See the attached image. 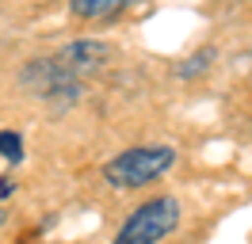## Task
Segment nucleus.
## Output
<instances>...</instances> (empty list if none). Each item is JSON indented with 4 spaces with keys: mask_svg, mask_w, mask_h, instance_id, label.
<instances>
[{
    "mask_svg": "<svg viewBox=\"0 0 252 244\" xmlns=\"http://www.w3.org/2000/svg\"><path fill=\"white\" fill-rule=\"evenodd\" d=\"M172 164H176L172 145H134V149L115 152L107 164H103V180L115 191H138V187L157 183Z\"/></svg>",
    "mask_w": 252,
    "mask_h": 244,
    "instance_id": "obj_1",
    "label": "nucleus"
},
{
    "mask_svg": "<svg viewBox=\"0 0 252 244\" xmlns=\"http://www.w3.org/2000/svg\"><path fill=\"white\" fill-rule=\"evenodd\" d=\"M180 229V198L157 195L145 198L138 210L126 214V221L119 225L111 244H160Z\"/></svg>",
    "mask_w": 252,
    "mask_h": 244,
    "instance_id": "obj_2",
    "label": "nucleus"
},
{
    "mask_svg": "<svg viewBox=\"0 0 252 244\" xmlns=\"http://www.w3.org/2000/svg\"><path fill=\"white\" fill-rule=\"evenodd\" d=\"M54 61H58V69H62L65 76L77 80L80 73H92V69H99V65H107L111 61V46L95 42V38H80V42H69Z\"/></svg>",
    "mask_w": 252,
    "mask_h": 244,
    "instance_id": "obj_3",
    "label": "nucleus"
},
{
    "mask_svg": "<svg viewBox=\"0 0 252 244\" xmlns=\"http://www.w3.org/2000/svg\"><path fill=\"white\" fill-rule=\"evenodd\" d=\"M138 0H69V12L77 19H111V15L134 8Z\"/></svg>",
    "mask_w": 252,
    "mask_h": 244,
    "instance_id": "obj_4",
    "label": "nucleus"
},
{
    "mask_svg": "<svg viewBox=\"0 0 252 244\" xmlns=\"http://www.w3.org/2000/svg\"><path fill=\"white\" fill-rule=\"evenodd\" d=\"M214 58H218V50H214V46H203V50H199V54H191L188 58V65H180V76H199V73H206V69H210V65H214Z\"/></svg>",
    "mask_w": 252,
    "mask_h": 244,
    "instance_id": "obj_5",
    "label": "nucleus"
},
{
    "mask_svg": "<svg viewBox=\"0 0 252 244\" xmlns=\"http://www.w3.org/2000/svg\"><path fill=\"white\" fill-rule=\"evenodd\" d=\"M0 156L12 160V164L23 160V137H19L16 130H0Z\"/></svg>",
    "mask_w": 252,
    "mask_h": 244,
    "instance_id": "obj_6",
    "label": "nucleus"
},
{
    "mask_svg": "<svg viewBox=\"0 0 252 244\" xmlns=\"http://www.w3.org/2000/svg\"><path fill=\"white\" fill-rule=\"evenodd\" d=\"M12 191H16V187H12V180H8V176H0V198H8Z\"/></svg>",
    "mask_w": 252,
    "mask_h": 244,
    "instance_id": "obj_7",
    "label": "nucleus"
},
{
    "mask_svg": "<svg viewBox=\"0 0 252 244\" xmlns=\"http://www.w3.org/2000/svg\"><path fill=\"white\" fill-rule=\"evenodd\" d=\"M4 221H8V214H4V206H0V229H4Z\"/></svg>",
    "mask_w": 252,
    "mask_h": 244,
    "instance_id": "obj_8",
    "label": "nucleus"
}]
</instances>
